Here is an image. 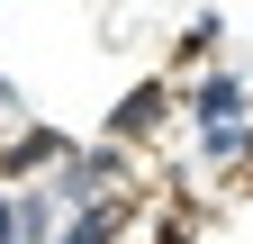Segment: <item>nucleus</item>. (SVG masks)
Returning a JSON list of instances; mask_svg holds the SVG:
<instances>
[{
    "label": "nucleus",
    "instance_id": "obj_2",
    "mask_svg": "<svg viewBox=\"0 0 253 244\" xmlns=\"http://www.w3.org/2000/svg\"><path fill=\"white\" fill-rule=\"evenodd\" d=\"M190 118H199V127H244V81L235 73H208L199 90H190Z\"/></svg>",
    "mask_w": 253,
    "mask_h": 244
},
{
    "label": "nucleus",
    "instance_id": "obj_1",
    "mask_svg": "<svg viewBox=\"0 0 253 244\" xmlns=\"http://www.w3.org/2000/svg\"><path fill=\"white\" fill-rule=\"evenodd\" d=\"M163 109H172V90H163V81H136V90H126V100L109 109V136H118V145L154 136V127H163Z\"/></svg>",
    "mask_w": 253,
    "mask_h": 244
},
{
    "label": "nucleus",
    "instance_id": "obj_3",
    "mask_svg": "<svg viewBox=\"0 0 253 244\" xmlns=\"http://www.w3.org/2000/svg\"><path fill=\"white\" fill-rule=\"evenodd\" d=\"M126 226V199H100V208H73V226H54V244H118Z\"/></svg>",
    "mask_w": 253,
    "mask_h": 244
},
{
    "label": "nucleus",
    "instance_id": "obj_4",
    "mask_svg": "<svg viewBox=\"0 0 253 244\" xmlns=\"http://www.w3.org/2000/svg\"><path fill=\"white\" fill-rule=\"evenodd\" d=\"M9 208H18V244H54V226H63L54 190H9Z\"/></svg>",
    "mask_w": 253,
    "mask_h": 244
},
{
    "label": "nucleus",
    "instance_id": "obj_5",
    "mask_svg": "<svg viewBox=\"0 0 253 244\" xmlns=\"http://www.w3.org/2000/svg\"><path fill=\"white\" fill-rule=\"evenodd\" d=\"M63 154H73V145H63L54 127H27V136H9V154H0V163H9V172H37V163H63Z\"/></svg>",
    "mask_w": 253,
    "mask_h": 244
},
{
    "label": "nucleus",
    "instance_id": "obj_7",
    "mask_svg": "<svg viewBox=\"0 0 253 244\" xmlns=\"http://www.w3.org/2000/svg\"><path fill=\"white\" fill-rule=\"evenodd\" d=\"M154 244H190V235H181V226H163V235H154Z\"/></svg>",
    "mask_w": 253,
    "mask_h": 244
},
{
    "label": "nucleus",
    "instance_id": "obj_6",
    "mask_svg": "<svg viewBox=\"0 0 253 244\" xmlns=\"http://www.w3.org/2000/svg\"><path fill=\"white\" fill-rule=\"evenodd\" d=\"M0 244H18V208H9V190H0Z\"/></svg>",
    "mask_w": 253,
    "mask_h": 244
}]
</instances>
